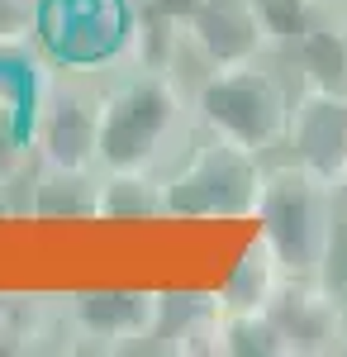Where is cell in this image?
<instances>
[{"mask_svg":"<svg viewBox=\"0 0 347 357\" xmlns=\"http://www.w3.org/2000/svg\"><path fill=\"white\" fill-rule=\"evenodd\" d=\"M195 138L190 86L176 72L109 67L100 91V172L167 176Z\"/></svg>","mask_w":347,"mask_h":357,"instance_id":"cell-1","label":"cell"},{"mask_svg":"<svg viewBox=\"0 0 347 357\" xmlns=\"http://www.w3.org/2000/svg\"><path fill=\"white\" fill-rule=\"evenodd\" d=\"M257 234L267 238L286 276H323L338 243V191L309 176L304 167L286 162L267 167L257 215Z\"/></svg>","mask_w":347,"mask_h":357,"instance_id":"cell-2","label":"cell"},{"mask_svg":"<svg viewBox=\"0 0 347 357\" xmlns=\"http://www.w3.org/2000/svg\"><path fill=\"white\" fill-rule=\"evenodd\" d=\"M267 162L229 138L200 134L162 176V220H252Z\"/></svg>","mask_w":347,"mask_h":357,"instance_id":"cell-3","label":"cell"},{"mask_svg":"<svg viewBox=\"0 0 347 357\" xmlns=\"http://www.w3.org/2000/svg\"><path fill=\"white\" fill-rule=\"evenodd\" d=\"M291 86L262 62L242 67H205L200 82L190 86L195 105V129L214 138H229L247 153L267 158L271 148L286 143L291 124Z\"/></svg>","mask_w":347,"mask_h":357,"instance_id":"cell-4","label":"cell"},{"mask_svg":"<svg viewBox=\"0 0 347 357\" xmlns=\"http://www.w3.org/2000/svg\"><path fill=\"white\" fill-rule=\"evenodd\" d=\"M100 91L95 72H62L43 62L29 110L33 167L53 172H100Z\"/></svg>","mask_w":347,"mask_h":357,"instance_id":"cell-5","label":"cell"},{"mask_svg":"<svg viewBox=\"0 0 347 357\" xmlns=\"http://www.w3.org/2000/svg\"><path fill=\"white\" fill-rule=\"evenodd\" d=\"M129 0H43L33 53L62 72H109L124 53Z\"/></svg>","mask_w":347,"mask_h":357,"instance_id":"cell-6","label":"cell"},{"mask_svg":"<svg viewBox=\"0 0 347 357\" xmlns=\"http://www.w3.org/2000/svg\"><path fill=\"white\" fill-rule=\"evenodd\" d=\"M62 301L67 353H129L162 333V291H72Z\"/></svg>","mask_w":347,"mask_h":357,"instance_id":"cell-7","label":"cell"},{"mask_svg":"<svg viewBox=\"0 0 347 357\" xmlns=\"http://www.w3.org/2000/svg\"><path fill=\"white\" fill-rule=\"evenodd\" d=\"M281 329L286 357H333L347 353V301L323 276H286L276 301L267 305Z\"/></svg>","mask_w":347,"mask_h":357,"instance_id":"cell-8","label":"cell"},{"mask_svg":"<svg viewBox=\"0 0 347 357\" xmlns=\"http://www.w3.org/2000/svg\"><path fill=\"white\" fill-rule=\"evenodd\" d=\"M295 167L319 176L323 186L347 191V96L343 91H309L300 86L291 100V124L286 143Z\"/></svg>","mask_w":347,"mask_h":357,"instance_id":"cell-9","label":"cell"},{"mask_svg":"<svg viewBox=\"0 0 347 357\" xmlns=\"http://www.w3.org/2000/svg\"><path fill=\"white\" fill-rule=\"evenodd\" d=\"M186 48L205 67H242L271 53L267 24L257 15V0H195L186 20Z\"/></svg>","mask_w":347,"mask_h":357,"instance_id":"cell-10","label":"cell"},{"mask_svg":"<svg viewBox=\"0 0 347 357\" xmlns=\"http://www.w3.org/2000/svg\"><path fill=\"white\" fill-rule=\"evenodd\" d=\"M300 67V86L309 91H343L347 96V5H328L291 48Z\"/></svg>","mask_w":347,"mask_h":357,"instance_id":"cell-11","label":"cell"},{"mask_svg":"<svg viewBox=\"0 0 347 357\" xmlns=\"http://www.w3.org/2000/svg\"><path fill=\"white\" fill-rule=\"evenodd\" d=\"M181 57H190L186 29L176 20L157 15L153 5L129 0V33H124V53L114 67H138V72H181Z\"/></svg>","mask_w":347,"mask_h":357,"instance_id":"cell-12","label":"cell"},{"mask_svg":"<svg viewBox=\"0 0 347 357\" xmlns=\"http://www.w3.org/2000/svg\"><path fill=\"white\" fill-rule=\"evenodd\" d=\"M281 281H286V267L276 262V252L267 248V238L257 234L252 243L242 248V257L233 262V272L229 281L214 291L210 301L224 310V314H247V310H267L276 301V291H281Z\"/></svg>","mask_w":347,"mask_h":357,"instance_id":"cell-13","label":"cell"},{"mask_svg":"<svg viewBox=\"0 0 347 357\" xmlns=\"http://www.w3.org/2000/svg\"><path fill=\"white\" fill-rule=\"evenodd\" d=\"M24 186V210L33 220H95V172L33 167Z\"/></svg>","mask_w":347,"mask_h":357,"instance_id":"cell-14","label":"cell"},{"mask_svg":"<svg viewBox=\"0 0 347 357\" xmlns=\"http://www.w3.org/2000/svg\"><path fill=\"white\" fill-rule=\"evenodd\" d=\"M95 220H162V176L95 172Z\"/></svg>","mask_w":347,"mask_h":357,"instance_id":"cell-15","label":"cell"},{"mask_svg":"<svg viewBox=\"0 0 347 357\" xmlns=\"http://www.w3.org/2000/svg\"><path fill=\"white\" fill-rule=\"evenodd\" d=\"M219 357H286V343H281V329L271 324L267 310L224 314L219 319Z\"/></svg>","mask_w":347,"mask_h":357,"instance_id":"cell-16","label":"cell"},{"mask_svg":"<svg viewBox=\"0 0 347 357\" xmlns=\"http://www.w3.org/2000/svg\"><path fill=\"white\" fill-rule=\"evenodd\" d=\"M328 10V0H257V15L267 24V38L276 53H291L300 33Z\"/></svg>","mask_w":347,"mask_h":357,"instance_id":"cell-17","label":"cell"},{"mask_svg":"<svg viewBox=\"0 0 347 357\" xmlns=\"http://www.w3.org/2000/svg\"><path fill=\"white\" fill-rule=\"evenodd\" d=\"M219 305L205 296V301L190 305V314L171 329V343L167 353H181V357H219Z\"/></svg>","mask_w":347,"mask_h":357,"instance_id":"cell-18","label":"cell"},{"mask_svg":"<svg viewBox=\"0 0 347 357\" xmlns=\"http://www.w3.org/2000/svg\"><path fill=\"white\" fill-rule=\"evenodd\" d=\"M43 0H0V53H29L38 38Z\"/></svg>","mask_w":347,"mask_h":357,"instance_id":"cell-19","label":"cell"},{"mask_svg":"<svg viewBox=\"0 0 347 357\" xmlns=\"http://www.w3.org/2000/svg\"><path fill=\"white\" fill-rule=\"evenodd\" d=\"M0 353H5V296H0Z\"/></svg>","mask_w":347,"mask_h":357,"instance_id":"cell-20","label":"cell"},{"mask_svg":"<svg viewBox=\"0 0 347 357\" xmlns=\"http://www.w3.org/2000/svg\"><path fill=\"white\" fill-rule=\"evenodd\" d=\"M10 191H15V186H5V181H0V210L10 205Z\"/></svg>","mask_w":347,"mask_h":357,"instance_id":"cell-21","label":"cell"},{"mask_svg":"<svg viewBox=\"0 0 347 357\" xmlns=\"http://www.w3.org/2000/svg\"><path fill=\"white\" fill-rule=\"evenodd\" d=\"M328 5H347V0H328Z\"/></svg>","mask_w":347,"mask_h":357,"instance_id":"cell-22","label":"cell"}]
</instances>
